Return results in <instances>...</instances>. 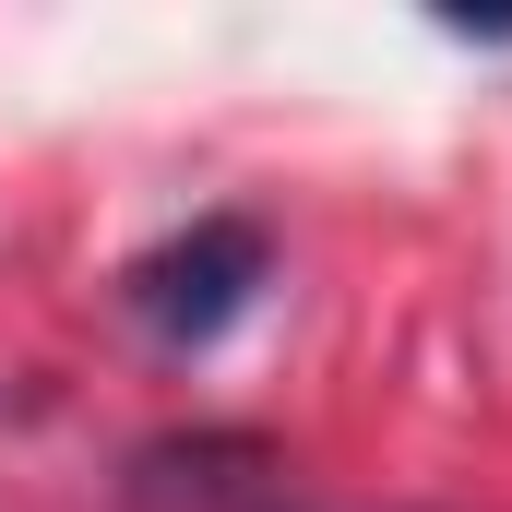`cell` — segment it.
I'll return each mask as SVG.
<instances>
[{"label": "cell", "mask_w": 512, "mask_h": 512, "mask_svg": "<svg viewBox=\"0 0 512 512\" xmlns=\"http://www.w3.org/2000/svg\"><path fill=\"white\" fill-rule=\"evenodd\" d=\"M262 274H274L262 227L203 215V227H179V239H155V251L131 262V310H143L167 346H215V334H227V322L262 298Z\"/></svg>", "instance_id": "1"}]
</instances>
